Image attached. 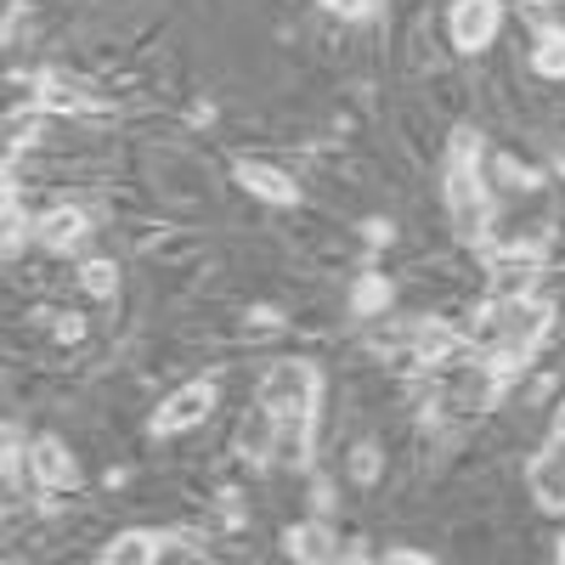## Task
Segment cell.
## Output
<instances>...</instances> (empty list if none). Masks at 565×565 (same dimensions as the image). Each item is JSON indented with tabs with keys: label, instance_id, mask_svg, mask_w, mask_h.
Masks as SVG:
<instances>
[{
	"label": "cell",
	"instance_id": "6da1fadb",
	"mask_svg": "<svg viewBox=\"0 0 565 565\" xmlns=\"http://www.w3.org/2000/svg\"><path fill=\"white\" fill-rule=\"evenodd\" d=\"M317 396H322V373L311 362H271L260 380V407L271 418L277 436V458L300 463L311 452V418H317Z\"/></svg>",
	"mask_w": 565,
	"mask_h": 565
},
{
	"label": "cell",
	"instance_id": "7a4b0ae2",
	"mask_svg": "<svg viewBox=\"0 0 565 565\" xmlns=\"http://www.w3.org/2000/svg\"><path fill=\"white\" fill-rule=\"evenodd\" d=\"M447 221L463 244H481L487 238V181H481V136L476 130H458L452 136V153H447Z\"/></svg>",
	"mask_w": 565,
	"mask_h": 565
},
{
	"label": "cell",
	"instance_id": "3957f363",
	"mask_svg": "<svg viewBox=\"0 0 565 565\" xmlns=\"http://www.w3.org/2000/svg\"><path fill=\"white\" fill-rule=\"evenodd\" d=\"M526 481H532V498L543 503V509H565V413H559V424H554V441L532 458V469H526Z\"/></svg>",
	"mask_w": 565,
	"mask_h": 565
},
{
	"label": "cell",
	"instance_id": "277c9868",
	"mask_svg": "<svg viewBox=\"0 0 565 565\" xmlns=\"http://www.w3.org/2000/svg\"><path fill=\"white\" fill-rule=\"evenodd\" d=\"M210 413H215V385H186L153 413V436H181L193 424H204Z\"/></svg>",
	"mask_w": 565,
	"mask_h": 565
},
{
	"label": "cell",
	"instance_id": "5b68a950",
	"mask_svg": "<svg viewBox=\"0 0 565 565\" xmlns=\"http://www.w3.org/2000/svg\"><path fill=\"white\" fill-rule=\"evenodd\" d=\"M498 18H503L498 0H458L452 7V45L458 52H481V45H492Z\"/></svg>",
	"mask_w": 565,
	"mask_h": 565
},
{
	"label": "cell",
	"instance_id": "8992f818",
	"mask_svg": "<svg viewBox=\"0 0 565 565\" xmlns=\"http://www.w3.org/2000/svg\"><path fill=\"white\" fill-rule=\"evenodd\" d=\"M29 463H34V481L45 492H74L79 487V463H74V452L57 436H40L34 452H29Z\"/></svg>",
	"mask_w": 565,
	"mask_h": 565
},
{
	"label": "cell",
	"instance_id": "52a82bcc",
	"mask_svg": "<svg viewBox=\"0 0 565 565\" xmlns=\"http://www.w3.org/2000/svg\"><path fill=\"white\" fill-rule=\"evenodd\" d=\"M407 345H413V362H424V367H447V362H458L463 351H469V340L458 334V328H447V322H418L413 334H407Z\"/></svg>",
	"mask_w": 565,
	"mask_h": 565
},
{
	"label": "cell",
	"instance_id": "ba28073f",
	"mask_svg": "<svg viewBox=\"0 0 565 565\" xmlns=\"http://www.w3.org/2000/svg\"><path fill=\"white\" fill-rule=\"evenodd\" d=\"M537 282V249H503L492 266V300H521Z\"/></svg>",
	"mask_w": 565,
	"mask_h": 565
},
{
	"label": "cell",
	"instance_id": "9c48e42d",
	"mask_svg": "<svg viewBox=\"0 0 565 565\" xmlns=\"http://www.w3.org/2000/svg\"><path fill=\"white\" fill-rule=\"evenodd\" d=\"M282 554L289 559H306V565H328V559H345L340 537L328 532L322 521H306V526H289L282 532Z\"/></svg>",
	"mask_w": 565,
	"mask_h": 565
},
{
	"label": "cell",
	"instance_id": "30bf717a",
	"mask_svg": "<svg viewBox=\"0 0 565 565\" xmlns=\"http://www.w3.org/2000/svg\"><path fill=\"white\" fill-rule=\"evenodd\" d=\"M85 232H90L85 210L63 204V210H45V215H40V226H34V238H40L45 249H57V255H68V249H79V244H85Z\"/></svg>",
	"mask_w": 565,
	"mask_h": 565
},
{
	"label": "cell",
	"instance_id": "8fae6325",
	"mask_svg": "<svg viewBox=\"0 0 565 565\" xmlns=\"http://www.w3.org/2000/svg\"><path fill=\"white\" fill-rule=\"evenodd\" d=\"M238 181L249 186V193L255 199H266V204H295L300 199V186L289 181V175H282V170H271V164H238Z\"/></svg>",
	"mask_w": 565,
	"mask_h": 565
},
{
	"label": "cell",
	"instance_id": "7c38bea8",
	"mask_svg": "<svg viewBox=\"0 0 565 565\" xmlns=\"http://www.w3.org/2000/svg\"><path fill=\"white\" fill-rule=\"evenodd\" d=\"M164 543H170V537H159V532H119V537L103 548V559H108V565H148V559L164 554Z\"/></svg>",
	"mask_w": 565,
	"mask_h": 565
},
{
	"label": "cell",
	"instance_id": "4fadbf2b",
	"mask_svg": "<svg viewBox=\"0 0 565 565\" xmlns=\"http://www.w3.org/2000/svg\"><path fill=\"white\" fill-rule=\"evenodd\" d=\"M391 306V282L380 277V271H362L356 282H351V311L356 317H373V311H385Z\"/></svg>",
	"mask_w": 565,
	"mask_h": 565
},
{
	"label": "cell",
	"instance_id": "5bb4252c",
	"mask_svg": "<svg viewBox=\"0 0 565 565\" xmlns=\"http://www.w3.org/2000/svg\"><path fill=\"white\" fill-rule=\"evenodd\" d=\"M34 103H40V108H52V114H79V108H85V97H79L68 79H57V74H45V79H40Z\"/></svg>",
	"mask_w": 565,
	"mask_h": 565
},
{
	"label": "cell",
	"instance_id": "9a60e30c",
	"mask_svg": "<svg viewBox=\"0 0 565 565\" xmlns=\"http://www.w3.org/2000/svg\"><path fill=\"white\" fill-rule=\"evenodd\" d=\"M79 282H85V295L114 300V289H119V271H114V260H85V266H79Z\"/></svg>",
	"mask_w": 565,
	"mask_h": 565
},
{
	"label": "cell",
	"instance_id": "2e32d148",
	"mask_svg": "<svg viewBox=\"0 0 565 565\" xmlns=\"http://www.w3.org/2000/svg\"><path fill=\"white\" fill-rule=\"evenodd\" d=\"M532 68H537V74H548V79H565V34H548V40L537 45Z\"/></svg>",
	"mask_w": 565,
	"mask_h": 565
},
{
	"label": "cell",
	"instance_id": "e0dca14e",
	"mask_svg": "<svg viewBox=\"0 0 565 565\" xmlns=\"http://www.w3.org/2000/svg\"><path fill=\"white\" fill-rule=\"evenodd\" d=\"M351 481H356V487H373V481H380V447L362 441V447L351 452Z\"/></svg>",
	"mask_w": 565,
	"mask_h": 565
},
{
	"label": "cell",
	"instance_id": "ac0fdd59",
	"mask_svg": "<svg viewBox=\"0 0 565 565\" xmlns=\"http://www.w3.org/2000/svg\"><path fill=\"white\" fill-rule=\"evenodd\" d=\"M498 181H503V186H537V170H526L521 159L503 153V159H498Z\"/></svg>",
	"mask_w": 565,
	"mask_h": 565
},
{
	"label": "cell",
	"instance_id": "d6986e66",
	"mask_svg": "<svg viewBox=\"0 0 565 565\" xmlns=\"http://www.w3.org/2000/svg\"><path fill=\"white\" fill-rule=\"evenodd\" d=\"M18 238H23V215H18V186L7 181V249H18Z\"/></svg>",
	"mask_w": 565,
	"mask_h": 565
},
{
	"label": "cell",
	"instance_id": "ffe728a7",
	"mask_svg": "<svg viewBox=\"0 0 565 565\" xmlns=\"http://www.w3.org/2000/svg\"><path fill=\"white\" fill-rule=\"evenodd\" d=\"M537 23H543L548 34H565V0H543V7H537Z\"/></svg>",
	"mask_w": 565,
	"mask_h": 565
},
{
	"label": "cell",
	"instance_id": "44dd1931",
	"mask_svg": "<svg viewBox=\"0 0 565 565\" xmlns=\"http://www.w3.org/2000/svg\"><path fill=\"white\" fill-rule=\"evenodd\" d=\"M362 238H367V244H391L396 226H391V221H362Z\"/></svg>",
	"mask_w": 565,
	"mask_h": 565
},
{
	"label": "cell",
	"instance_id": "7402d4cb",
	"mask_svg": "<svg viewBox=\"0 0 565 565\" xmlns=\"http://www.w3.org/2000/svg\"><path fill=\"white\" fill-rule=\"evenodd\" d=\"M385 559L391 565H430V554H424V548H385Z\"/></svg>",
	"mask_w": 565,
	"mask_h": 565
},
{
	"label": "cell",
	"instance_id": "603a6c76",
	"mask_svg": "<svg viewBox=\"0 0 565 565\" xmlns=\"http://www.w3.org/2000/svg\"><path fill=\"white\" fill-rule=\"evenodd\" d=\"M79 334H85V322H79L74 311H68V317H57V340H63V345H68V340H79Z\"/></svg>",
	"mask_w": 565,
	"mask_h": 565
},
{
	"label": "cell",
	"instance_id": "cb8c5ba5",
	"mask_svg": "<svg viewBox=\"0 0 565 565\" xmlns=\"http://www.w3.org/2000/svg\"><path fill=\"white\" fill-rule=\"evenodd\" d=\"M249 322H255V328H277V322H282V311H277V306H255V311H249Z\"/></svg>",
	"mask_w": 565,
	"mask_h": 565
},
{
	"label": "cell",
	"instance_id": "d4e9b609",
	"mask_svg": "<svg viewBox=\"0 0 565 565\" xmlns=\"http://www.w3.org/2000/svg\"><path fill=\"white\" fill-rule=\"evenodd\" d=\"M328 7H340V12H362L367 0H328Z\"/></svg>",
	"mask_w": 565,
	"mask_h": 565
}]
</instances>
